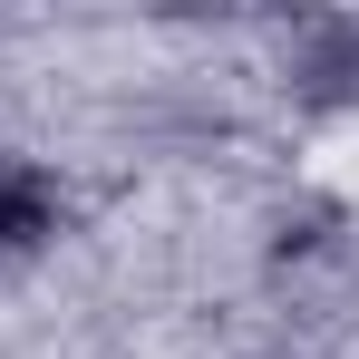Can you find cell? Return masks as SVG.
<instances>
[{
	"instance_id": "cell-1",
	"label": "cell",
	"mask_w": 359,
	"mask_h": 359,
	"mask_svg": "<svg viewBox=\"0 0 359 359\" xmlns=\"http://www.w3.org/2000/svg\"><path fill=\"white\" fill-rule=\"evenodd\" d=\"M59 224H68V184L49 165H29V156H0V262L39 252Z\"/></svg>"
},
{
	"instance_id": "cell-2",
	"label": "cell",
	"mask_w": 359,
	"mask_h": 359,
	"mask_svg": "<svg viewBox=\"0 0 359 359\" xmlns=\"http://www.w3.org/2000/svg\"><path fill=\"white\" fill-rule=\"evenodd\" d=\"M292 97H311V107H359V20H311L292 39Z\"/></svg>"
}]
</instances>
